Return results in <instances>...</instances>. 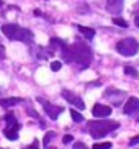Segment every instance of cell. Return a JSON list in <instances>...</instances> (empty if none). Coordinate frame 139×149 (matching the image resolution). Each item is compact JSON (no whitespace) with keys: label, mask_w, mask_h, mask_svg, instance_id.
<instances>
[{"label":"cell","mask_w":139,"mask_h":149,"mask_svg":"<svg viewBox=\"0 0 139 149\" xmlns=\"http://www.w3.org/2000/svg\"><path fill=\"white\" fill-rule=\"evenodd\" d=\"M124 0H106V10L113 15H120L123 10Z\"/></svg>","instance_id":"cell-9"},{"label":"cell","mask_w":139,"mask_h":149,"mask_svg":"<svg viewBox=\"0 0 139 149\" xmlns=\"http://www.w3.org/2000/svg\"><path fill=\"white\" fill-rule=\"evenodd\" d=\"M72 139H74V136H72V134H64L62 143H64V144H69V143H72Z\"/></svg>","instance_id":"cell-18"},{"label":"cell","mask_w":139,"mask_h":149,"mask_svg":"<svg viewBox=\"0 0 139 149\" xmlns=\"http://www.w3.org/2000/svg\"><path fill=\"white\" fill-rule=\"evenodd\" d=\"M22 128L20 123H15V125H7L3 128V134L7 136V139L10 141H17L18 139V130Z\"/></svg>","instance_id":"cell-7"},{"label":"cell","mask_w":139,"mask_h":149,"mask_svg":"<svg viewBox=\"0 0 139 149\" xmlns=\"http://www.w3.org/2000/svg\"><path fill=\"white\" fill-rule=\"evenodd\" d=\"M74 149H88V148L83 144V143H75V144H74Z\"/></svg>","instance_id":"cell-22"},{"label":"cell","mask_w":139,"mask_h":149,"mask_svg":"<svg viewBox=\"0 0 139 149\" xmlns=\"http://www.w3.org/2000/svg\"><path fill=\"white\" fill-rule=\"evenodd\" d=\"M138 121H139V116H138Z\"/></svg>","instance_id":"cell-25"},{"label":"cell","mask_w":139,"mask_h":149,"mask_svg":"<svg viewBox=\"0 0 139 149\" xmlns=\"http://www.w3.org/2000/svg\"><path fill=\"white\" fill-rule=\"evenodd\" d=\"M2 33L12 41H22V43L33 41V33L30 30H26V28L15 25V23H5L2 26Z\"/></svg>","instance_id":"cell-2"},{"label":"cell","mask_w":139,"mask_h":149,"mask_svg":"<svg viewBox=\"0 0 139 149\" xmlns=\"http://www.w3.org/2000/svg\"><path fill=\"white\" fill-rule=\"evenodd\" d=\"M52 138H54V133H52V131H48V133H46V136H44V139H43V143H44V146H46V148L49 146V143H51Z\"/></svg>","instance_id":"cell-17"},{"label":"cell","mask_w":139,"mask_h":149,"mask_svg":"<svg viewBox=\"0 0 139 149\" xmlns=\"http://www.w3.org/2000/svg\"><path fill=\"white\" fill-rule=\"evenodd\" d=\"M52 149H54V148H52Z\"/></svg>","instance_id":"cell-26"},{"label":"cell","mask_w":139,"mask_h":149,"mask_svg":"<svg viewBox=\"0 0 139 149\" xmlns=\"http://www.w3.org/2000/svg\"><path fill=\"white\" fill-rule=\"evenodd\" d=\"M92 113H93V116H97V118H106V116L111 115V108L106 107V105H101V103H97V105L93 107V110H92Z\"/></svg>","instance_id":"cell-8"},{"label":"cell","mask_w":139,"mask_h":149,"mask_svg":"<svg viewBox=\"0 0 139 149\" xmlns=\"http://www.w3.org/2000/svg\"><path fill=\"white\" fill-rule=\"evenodd\" d=\"M77 28H79V31H80V33H82L85 38H88V40H92V38L95 36V30H92V28L82 26V25H80V26H77Z\"/></svg>","instance_id":"cell-12"},{"label":"cell","mask_w":139,"mask_h":149,"mask_svg":"<svg viewBox=\"0 0 139 149\" xmlns=\"http://www.w3.org/2000/svg\"><path fill=\"white\" fill-rule=\"evenodd\" d=\"M124 72H126L128 75H131V77H138V72H136V69L134 67H131V66H124Z\"/></svg>","instance_id":"cell-16"},{"label":"cell","mask_w":139,"mask_h":149,"mask_svg":"<svg viewBox=\"0 0 139 149\" xmlns=\"http://www.w3.org/2000/svg\"><path fill=\"white\" fill-rule=\"evenodd\" d=\"M139 143V134L138 136H134V138H131V141H129V146H136Z\"/></svg>","instance_id":"cell-21"},{"label":"cell","mask_w":139,"mask_h":149,"mask_svg":"<svg viewBox=\"0 0 139 149\" xmlns=\"http://www.w3.org/2000/svg\"><path fill=\"white\" fill-rule=\"evenodd\" d=\"M5 57V48H3V44L0 43V59H3Z\"/></svg>","instance_id":"cell-23"},{"label":"cell","mask_w":139,"mask_h":149,"mask_svg":"<svg viewBox=\"0 0 139 149\" xmlns=\"http://www.w3.org/2000/svg\"><path fill=\"white\" fill-rule=\"evenodd\" d=\"M41 103H43V107H44V111L48 113V116L51 120H57V116L64 111V108L62 107H57V105H52V103H49V102H46V100H43V98H38Z\"/></svg>","instance_id":"cell-5"},{"label":"cell","mask_w":139,"mask_h":149,"mask_svg":"<svg viewBox=\"0 0 139 149\" xmlns=\"http://www.w3.org/2000/svg\"><path fill=\"white\" fill-rule=\"evenodd\" d=\"M61 56L65 62H77L79 66L85 69L90 66L92 59H93V53H92L90 46H87L85 43H74L72 46H65L61 51Z\"/></svg>","instance_id":"cell-1"},{"label":"cell","mask_w":139,"mask_h":149,"mask_svg":"<svg viewBox=\"0 0 139 149\" xmlns=\"http://www.w3.org/2000/svg\"><path fill=\"white\" fill-rule=\"evenodd\" d=\"M138 110H139V98H136V97L128 98V102L124 103V113L133 115V113H136Z\"/></svg>","instance_id":"cell-10"},{"label":"cell","mask_w":139,"mask_h":149,"mask_svg":"<svg viewBox=\"0 0 139 149\" xmlns=\"http://www.w3.org/2000/svg\"><path fill=\"white\" fill-rule=\"evenodd\" d=\"M116 51L123 56H134L139 51V43L134 38H124L116 43Z\"/></svg>","instance_id":"cell-4"},{"label":"cell","mask_w":139,"mask_h":149,"mask_svg":"<svg viewBox=\"0 0 139 149\" xmlns=\"http://www.w3.org/2000/svg\"><path fill=\"white\" fill-rule=\"evenodd\" d=\"M113 23L115 25H118V26H121V28H128V23L123 20V18H120V17H115L113 18Z\"/></svg>","instance_id":"cell-15"},{"label":"cell","mask_w":139,"mask_h":149,"mask_svg":"<svg viewBox=\"0 0 139 149\" xmlns=\"http://www.w3.org/2000/svg\"><path fill=\"white\" fill-rule=\"evenodd\" d=\"M120 128L118 121H110V120H101V121H90L88 123V133L92 134V138H103L108 133L115 131Z\"/></svg>","instance_id":"cell-3"},{"label":"cell","mask_w":139,"mask_h":149,"mask_svg":"<svg viewBox=\"0 0 139 149\" xmlns=\"http://www.w3.org/2000/svg\"><path fill=\"white\" fill-rule=\"evenodd\" d=\"M17 103H22V98H0V105L3 108H10Z\"/></svg>","instance_id":"cell-11"},{"label":"cell","mask_w":139,"mask_h":149,"mask_svg":"<svg viewBox=\"0 0 139 149\" xmlns=\"http://www.w3.org/2000/svg\"><path fill=\"white\" fill-rule=\"evenodd\" d=\"M70 116H72V120H74L75 123H82L83 121V116H82V113H79L77 110H70Z\"/></svg>","instance_id":"cell-13"},{"label":"cell","mask_w":139,"mask_h":149,"mask_svg":"<svg viewBox=\"0 0 139 149\" xmlns=\"http://www.w3.org/2000/svg\"><path fill=\"white\" fill-rule=\"evenodd\" d=\"M92 149H111V143H97L92 146Z\"/></svg>","instance_id":"cell-14"},{"label":"cell","mask_w":139,"mask_h":149,"mask_svg":"<svg viewBox=\"0 0 139 149\" xmlns=\"http://www.w3.org/2000/svg\"><path fill=\"white\" fill-rule=\"evenodd\" d=\"M134 23H136V26L139 28V10L136 12V15H134Z\"/></svg>","instance_id":"cell-24"},{"label":"cell","mask_w":139,"mask_h":149,"mask_svg":"<svg viewBox=\"0 0 139 149\" xmlns=\"http://www.w3.org/2000/svg\"><path fill=\"white\" fill-rule=\"evenodd\" d=\"M62 97H64V98L69 102V103H72L75 108H79V110H83V108H85V103H83V100H82L79 95L72 93L70 90H62Z\"/></svg>","instance_id":"cell-6"},{"label":"cell","mask_w":139,"mask_h":149,"mask_svg":"<svg viewBox=\"0 0 139 149\" xmlns=\"http://www.w3.org/2000/svg\"><path fill=\"white\" fill-rule=\"evenodd\" d=\"M61 67H62V64H61L59 61H54V62H51V69H52V70H59Z\"/></svg>","instance_id":"cell-19"},{"label":"cell","mask_w":139,"mask_h":149,"mask_svg":"<svg viewBox=\"0 0 139 149\" xmlns=\"http://www.w3.org/2000/svg\"><path fill=\"white\" fill-rule=\"evenodd\" d=\"M23 149H39V146H38V141H33L30 146H26V148H23Z\"/></svg>","instance_id":"cell-20"}]
</instances>
